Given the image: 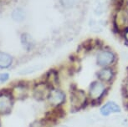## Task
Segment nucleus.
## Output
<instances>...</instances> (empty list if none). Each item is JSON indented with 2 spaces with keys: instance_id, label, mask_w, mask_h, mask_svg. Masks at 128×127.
<instances>
[{
  "instance_id": "nucleus-1",
  "label": "nucleus",
  "mask_w": 128,
  "mask_h": 127,
  "mask_svg": "<svg viewBox=\"0 0 128 127\" xmlns=\"http://www.w3.org/2000/svg\"><path fill=\"white\" fill-rule=\"evenodd\" d=\"M114 23L118 30L125 31L128 27V10L120 8L117 10L114 18Z\"/></svg>"
},
{
  "instance_id": "nucleus-2",
  "label": "nucleus",
  "mask_w": 128,
  "mask_h": 127,
  "mask_svg": "<svg viewBox=\"0 0 128 127\" xmlns=\"http://www.w3.org/2000/svg\"><path fill=\"white\" fill-rule=\"evenodd\" d=\"M70 101H71L72 109L74 110V111L80 110V108L84 106V105L86 102V94L82 90H73L71 93Z\"/></svg>"
},
{
  "instance_id": "nucleus-3",
  "label": "nucleus",
  "mask_w": 128,
  "mask_h": 127,
  "mask_svg": "<svg viewBox=\"0 0 128 127\" xmlns=\"http://www.w3.org/2000/svg\"><path fill=\"white\" fill-rule=\"evenodd\" d=\"M116 56L114 53L109 50H102L97 55V64L101 67H107L114 63Z\"/></svg>"
},
{
  "instance_id": "nucleus-4",
  "label": "nucleus",
  "mask_w": 128,
  "mask_h": 127,
  "mask_svg": "<svg viewBox=\"0 0 128 127\" xmlns=\"http://www.w3.org/2000/svg\"><path fill=\"white\" fill-rule=\"evenodd\" d=\"M106 87L100 81H95L90 86V96L92 100H98L104 95Z\"/></svg>"
},
{
  "instance_id": "nucleus-5",
  "label": "nucleus",
  "mask_w": 128,
  "mask_h": 127,
  "mask_svg": "<svg viewBox=\"0 0 128 127\" xmlns=\"http://www.w3.org/2000/svg\"><path fill=\"white\" fill-rule=\"evenodd\" d=\"M48 98H49V101L50 102V104H52L53 105H60L64 101L66 95L61 90H50Z\"/></svg>"
},
{
  "instance_id": "nucleus-6",
  "label": "nucleus",
  "mask_w": 128,
  "mask_h": 127,
  "mask_svg": "<svg viewBox=\"0 0 128 127\" xmlns=\"http://www.w3.org/2000/svg\"><path fill=\"white\" fill-rule=\"evenodd\" d=\"M12 99L9 95H0V114H7L10 112L12 108Z\"/></svg>"
},
{
  "instance_id": "nucleus-7",
  "label": "nucleus",
  "mask_w": 128,
  "mask_h": 127,
  "mask_svg": "<svg viewBox=\"0 0 128 127\" xmlns=\"http://www.w3.org/2000/svg\"><path fill=\"white\" fill-rule=\"evenodd\" d=\"M50 92L49 88L45 84H40V85H36V87L34 90V95L36 99L43 100L49 96Z\"/></svg>"
},
{
  "instance_id": "nucleus-8",
  "label": "nucleus",
  "mask_w": 128,
  "mask_h": 127,
  "mask_svg": "<svg viewBox=\"0 0 128 127\" xmlns=\"http://www.w3.org/2000/svg\"><path fill=\"white\" fill-rule=\"evenodd\" d=\"M120 111L119 105L116 104L115 102H108L105 105H103L100 109V113L103 116H109L110 114L116 113Z\"/></svg>"
},
{
  "instance_id": "nucleus-9",
  "label": "nucleus",
  "mask_w": 128,
  "mask_h": 127,
  "mask_svg": "<svg viewBox=\"0 0 128 127\" xmlns=\"http://www.w3.org/2000/svg\"><path fill=\"white\" fill-rule=\"evenodd\" d=\"M97 75H98V77L100 80L107 82V81H110L113 78V76H114V73H113V70L112 69L105 68V69H100V70L98 72Z\"/></svg>"
},
{
  "instance_id": "nucleus-10",
  "label": "nucleus",
  "mask_w": 128,
  "mask_h": 127,
  "mask_svg": "<svg viewBox=\"0 0 128 127\" xmlns=\"http://www.w3.org/2000/svg\"><path fill=\"white\" fill-rule=\"evenodd\" d=\"M13 62V58L4 52H0V68L6 69L12 64Z\"/></svg>"
},
{
  "instance_id": "nucleus-11",
  "label": "nucleus",
  "mask_w": 128,
  "mask_h": 127,
  "mask_svg": "<svg viewBox=\"0 0 128 127\" xmlns=\"http://www.w3.org/2000/svg\"><path fill=\"white\" fill-rule=\"evenodd\" d=\"M21 43H22L24 48L27 50V51H30L33 49L34 45V41L33 39L31 38V36L28 33H23L22 36H21Z\"/></svg>"
},
{
  "instance_id": "nucleus-12",
  "label": "nucleus",
  "mask_w": 128,
  "mask_h": 127,
  "mask_svg": "<svg viewBox=\"0 0 128 127\" xmlns=\"http://www.w3.org/2000/svg\"><path fill=\"white\" fill-rule=\"evenodd\" d=\"M12 18L17 22H21L25 18V13L22 8H16L12 13Z\"/></svg>"
},
{
  "instance_id": "nucleus-13",
  "label": "nucleus",
  "mask_w": 128,
  "mask_h": 127,
  "mask_svg": "<svg viewBox=\"0 0 128 127\" xmlns=\"http://www.w3.org/2000/svg\"><path fill=\"white\" fill-rule=\"evenodd\" d=\"M60 4L66 8H70L74 6L76 0H60Z\"/></svg>"
},
{
  "instance_id": "nucleus-14",
  "label": "nucleus",
  "mask_w": 128,
  "mask_h": 127,
  "mask_svg": "<svg viewBox=\"0 0 128 127\" xmlns=\"http://www.w3.org/2000/svg\"><path fill=\"white\" fill-rule=\"evenodd\" d=\"M9 75L8 74H0V83L5 82L6 80H8Z\"/></svg>"
},
{
  "instance_id": "nucleus-15",
  "label": "nucleus",
  "mask_w": 128,
  "mask_h": 127,
  "mask_svg": "<svg viewBox=\"0 0 128 127\" xmlns=\"http://www.w3.org/2000/svg\"><path fill=\"white\" fill-rule=\"evenodd\" d=\"M30 127H44V126H43V125L40 123V122H34V124L31 125Z\"/></svg>"
},
{
  "instance_id": "nucleus-16",
  "label": "nucleus",
  "mask_w": 128,
  "mask_h": 127,
  "mask_svg": "<svg viewBox=\"0 0 128 127\" xmlns=\"http://www.w3.org/2000/svg\"><path fill=\"white\" fill-rule=\"evenodd\" d=\"M124 38H125L126 41L128 42V28L124 31Z\"/></svg>"
},
{
  "instance_id": "nucleus-17",
  "label": "nucleus",
  "mask_w": 128,
  "mask_h": 127,
  "mask_svg": "<svg viewBox=\"0 0 128 127\" xmlns=\"http://www.w3.org/2000/svg\"><path fill=\"white\" fill-rule=\"evenodd\" d=\"M125 91H126V94L128 96V80L126 81V86H125Z\"/></svg>"
},
{
  "instance_id": "nucleus-18",
  "label": "nucleus",
  "mask_w": 128,
  "mask_h": 127,
  "mask_svg": "<svg viewBox=\"0 0 128 127\" xmlns=\"http://www.w3.org/2000/svg\"><path fill=\"white\" fill-rule=\"evenodd\" d=\"M122 2H124V3H128V0H122Z\"/></svg>"
},
{
  "instance_id": "nucleus-19",
  "label": "nucleus",
  "mask_w": 128,
  "mask_h": 127,
  "mask_svg": "<svg viewBox=\"0 0 128 127\" xmlns=\"http://www.w3.org/2000/svg\"><path fill=\"white\" fill-rule=\"evenodd\" d=\"M127 106H128V105H127Z\"/></svg>"
}]
</instances>
